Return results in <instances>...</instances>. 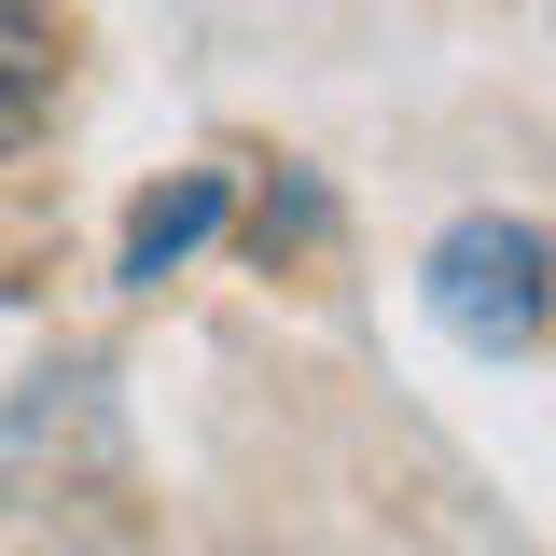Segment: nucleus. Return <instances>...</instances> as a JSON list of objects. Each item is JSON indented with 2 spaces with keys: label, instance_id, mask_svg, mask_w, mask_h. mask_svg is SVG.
<instances>
[{
  "label": "nucleus",
  "instance_id": "1",
  "mask_svg": "<svg viewBox=\"0 0 556 556\" xmlns=\"http://www.w3.org/2000/svg\"><path fill=\"white\" fill-rule=\"evenodd\" d=\"M417 292H431V320L459 348H529L556 320V237L543 223H515V208H459L445 237H431V265H417Z\"/></svg>",
  "mask_w": 556,
  "mask_h": 556
},
{
  "label": "nucleus",
  "instance_id": "2",
  "mask_svg": "<svg viewBox=\"0 0 556 556\" xmlns=\"http://www.w3.org/2000/svg\"><path fill=\"white\" fill-rule=\"evenodd\" d=\"M223 223H237V181H223V167H167V181L126 208V251H112V278H126V292H167V278L195 265Z\"/></svg>",
  "mask_w": 556,
  "mask_h": 556
},
{
  "label": "nucleus",
  "instance_id": "3",
  "mask_svg": "<svg viewBox=\"0 0 556 556\" xmlns=\"http://www.w3.org/2000/svg\"><path fill=\"white\" fill-rule=\"evenodd\" d=\"M56 112V14L42 0H0V153Z\"/></svg>",
  "mask_w": 556,
  "mask_h": 556
},
{
  "label": "nucleus",
  "instance_id": "4",
  "mask_svg": "<svg viewBox=\"0 0 556 556\" xmlns=\"http://www.w3.org/2000/svg\"><path fill=\"white\" fill-rule=\"evenodd\" d=\"M306 237H334V195L320 181H265V251H306Z\"/></svg>",
  "mask_w": 556,
  "mask_h": 556
}]
</instances>
